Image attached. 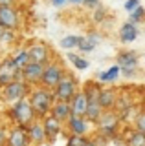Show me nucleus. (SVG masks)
I'll return each instance as SVG.
<instances>
[{
    "label": "nucleus",
    "instance_id": "1",
    "mask_svg": "<svg viewBox=\"0 0 145 146\" xmlns=\"http://www.w3.org/2000/svg\"><path fill=\"white\" fill-rule=\"evenodd\" d=\"M11 115L20 126H30V124H33L37 113H35V110H33L30 100L22 99V100H19V102H15V106H13V110H11Z\"/></svg>",
    "mask_w": 145,
    "mask_h": 146
},
{
    "label": "nucleus",
    "instance_id": "2",
    "mask_svg": "<svg viewBox=\"0 0 145 146\" xmlns=\"http://www.w3.org/2000/svg\"><path fill=\"white\" fill-rule=\"evenodd\" d=\"M31 106H33L35 113L37 115H46L48 111H52V106H53V95L52 91L42 88V90H37L31 93V99H30Z\"/></svg>",
    "mask_w": 145,
    "mask_h": 146
},
{
    "label": "nucleus",
    "instance_id": "3",
    "mask_svg": "<svg viewBox=\"0 0 145 146\" xmlns=\"http://www.w3.org/2000/svg\"><path fill=\"white\" fill-rule=\"evenodd\" d=\"M26 93H28V82L24 79L22 80L17 79L4 88V97H6L7 102H13V104L22 100V99H26Z\"/></svg>",
    "mask_w": 145,
    "mask_h": 146
},
{
    "label": "nucleus",
    "instance_id": "4",
    "mask_svg": "<svg viewBox=\"0 0 145 146\" xmlns=\"http://www.w3.org/2000/svg\"><path fill=\"white\" fill-rule=\"evenodd\" d=\"M19 77H20V70L15 64V60H13V57L4 58V60L0 62V84L2 86H7L9 82L17 80Z\"/></svg>",
    "mask_w": 145,
    "mask_h": 146
},
{
    "label": "nucleus",
    "instance_id": "5",
    "mask_svg": "<svg viewBox=\"0 0 145 146\" xmlns=\"http://www.w3.org/2000/svg\"><path fill=\"white\" fill-rule=\"evenodd\" d=\"M44 64L39 62H30L24 70H20V77L28 84H42V75H44Z\"/></svg>",
    "mask_w": 145,
    "mask_h": 146
},
{
    "label": "nucleus",
    "instance_id": "6",
    "mask_svg": "<svg viewBox=\"0 0 145 146\" xmlns=\"http://www.w3.org/2000/svg\"><path fill=\"white\" fill-rule=\"evenodd\" d=\"M55 91V97L59 100H64V102H70L72 97H74L77 91H75V80L72 79V77H62L61 82L53 88Z\"/></svg>",
    "mask_w": 145,
    "mask_h": 146
},
{
    "label": "nucleus",
    "instance_id": "7",
    "mask_svg": "<svg viewBox=\"0 0 145 146\" xmlns=\"http://www.w3.org/2000/svg\"><path fill=\"white\" fill-rule=\"evenodd\" d=\"M62 77H64V71H62V68L59 64H46L44 75H42V84L46 88H55Z\"/></svg>",
    "mask_w": 145,
    "mask_h": 146
},
{
    "label": "nucleus",
    "instance_id": "8",
    "mask_svg": "<svg viewBox=\"0 0 145 146\" xmlns=\"http://www.w3.org/2000/svg\"><path fill=\"white\" fill-rule=\"evenodd\" d=\"M117 66L121 68V73L127 77L134 75V68L138 66V57L132 51H125L117 55Z\"/></svg>",
    "mask_w": 145,
    "mask_h": 146
},
{
    "label": "nucleus",
    "instance_id": "9",
    "mask_svg": "<svg viewBox=\"0 0 145 146\" xmlns=\"http://www.w3.org/2000/svg\"><path fill=\"white\" fill-rule=\"evenodd\" d=\"M0 24L6 26L7 29H17L19 27V11L13 6H0Z\"/></svg>",
    "mask_w": 145,
    "mask_h": 146
},
{
    "label": "nucleus",
    "instance_id": "10",
    "mask_svg": "<svg viewBox=\"0 0 145 146\" xmlns=\"http://www.w3.org/2000/svg\"><path fill=\"white\" fill-rule=\"evenodd\" d=\"M70 108H72V115L85 117L87 108H88V95H87V91H77V93L72 97V100H70Z\"/></svg>",
    "mask_w": 145,
    "mask_h": 146
},
{
    "label": "nucleus",
    "instance_id": "11",
    "mask_svg": "<svg viewBox=\"0 0 145 146\" xmlns=\"http://www.w3.org/2000/svg\"><path fill=\"white\" fill-rule=\"evenodd\" d=\"M28 55H30L31 62H39V64L46 66L50 60V48L46 44H33V46H30Z\"/></svg>",
    "mask_w": 145,
    "mask_h": 146
},
{
    "label": "nucleus",
    "instance_id": "12",
    "mask_svg": "<svg viewBox=\"0 0 145 146\" xmlns=\"http://www.w3.org/2000/svg\"><path fill=\"white\" fill-rule=\"evenodd\" d=\"M99 126H101V131L107 135H112L117 128V122H119V117L114 115V113H103L101 119H99Z\"/></svg>",
    "mask_w": 145,
    "mask_h": 146
},
{
    "label": "nucleus",
    "instance_id": "13",
    "mask_svg": "<svg viewBox=\"0 0 145 146\" xmlns=\"http://www.w3.org/2000/svg\"><path fill=\"white\" fill-rule=\"evenodd\" d=\"M30 141L31 139H30L28 131H26L22 126L13 128V130H11V133H9V146H28Z\"/></svg>",
    "mask_w": 145,
    "mask_h": 146
},
{
    "label": "nucleus",
    "instance_id": "14",
    "mask_svg": "<svg viewBox=\"0 0 145 146\" xmlns=\"http://www.w3.org/2000/svg\"><path fill=\"white\" fill-rule=\"evenodd\" d=\"M52 115L57 117L59 121H68L72 117V108L70 102H64V100H59L52 106Z\"/></svg>",
    "mask_w": 145,
    "mask_h": 146
},
{
    "label": "nucleus",
    "instance_id": "15",
    "mask_svg": "<svg viewBox=\"0 0 145 146\" xmlns=\"http://www.w3.org/2000/svg\"><path fill=\"white\" fill-rule=\"evenodd\" d=\"M68 128L74 135H85L87 133V119L79 115H72L68 119Z\"/></svg>",
    "mask_w": 145,
    "mask_h": 146
},
{
    "label": "nucleus",
    "instance_id": "16",
    "mask_svg": "<svg viewBox=\"0 0 145 146\" xmlns=\"http://www.w3.org/2000/svg\"><path fill=\"white\" fill-rule=\"evenodd\" d=\"M136 36H138V27H136L134 22H127V24L121 26L119 29V38L123 40V42H132V40H136Z\"/></svg>",
    "mask_w": 145,
    "mask_h": 146
},
{
    "label": "nucleus",
    "instance_id": "17",
    "mask_svg": "<svg viewBox=\"0 0 145 146\" xmlns=\"http://www.w3.org/2000/svg\"><path fill=\"white\" fill-rule=\"evenodd\" d=\"M61 122L62 121H59V119L53 117V115L44 119V130H46V135L50 137V139H53V137L61 131Z\"/></svg>",
    "mask_w": 145,
    "mask_h": 146
},
{
    "label": "nucleus",
    "instance_id": "18",
    "mask_svg": "<svg viewBox=\"0 0 145 146\" xmlns=\"http://www.w3.org/2000/svg\"><path fill=\"white\" fill-rule=\"evenodd\" d=\"M99 102H101L103 110H110L112 106L117 104V97L112 90H101V93H99Z\"/></svg>",
    "mask_w": 145,
    "mask_h": 146
},
{
    "label": "nucleus",
    "instance_id": "19",
    "mask_svg": "<svg viewBox=\"0 0 145 146\" xmlns=\"http://www.w3.org/2000/svg\"><path fill=\"white\" fill-rule=\"evenodd\" d=\"M30 139L33 141V143H42L44 139H46V130H44V124H39V122H33V124H30Z\"/></svg>",
    "mask_w": 145,
    "mask_h": 146
},
{
    "label": "nucleus",
    "instance_id": "20",
    "mask_svg": "<svg viewBox=\"0 0 145 146\" xmlns=\"http://www.w3.org/2000/svg\"><path fill=\"white\" fill-rule=\"evenodd\" d=\"M119 73H121V68H119V66H112L110 70H107V71L99 73L97 79L101 80V82H112V80H116L117 77H119Z\"/></svg>",
    "mask_w": 145,
    "mask_h": 146
},
{
    "label": "nucleus",
    "instance_id": "21",
    "mask_svg": "<svg viewBox=\"0 0 145 146\" xmlns=\"http://www.w3.org/2000/svg\"><path fill=\"white\" fill-rule=\"evenodd\" d=\"M97 40H99V38H97L96 35L83 36V40H81V44H79V51H83V53H88V51H92V49L96 48Z\"/></svg>",
    "mask_w": 145,
    "mask_h": 146
},
{
    "label": "nucleus",
    "instance_id": "22",
    "mask_svg": "<svg viewBox=\"0 0 145 146\" xmlns=\"http://www.w3.org/2000/svg\"><path fill=\"white\" fill-rule=\"evenodd\" d=\"M81 40H83V36H77V35H68V36H64V38H62L61 42H59V46H61V48H64V49L79 48Z\"/></svg>",
    "mask_w": 145,
    "mask_h": 146
},
{
    "label": "nucleus",
    "instance_id": "23",
    "mask_svg": "<svg viewBox=\"0 0 145 146\" xmlns=\"http://www.w3.org/2000/svg\"><path fill=\"white\" fill-rule=\"evenodd\" d=\"M13 60H15V64L19 66V70H24V68L31 62V60H30V55H28V49H24V51L17 53L15 57H13Z\"/></svg>",
    "mask_w": 145,
    "mask_h": 146
},
{
    "label": "nucleus",
    "instance_id": "24",
    "mask_svg": "<svg viewBox=\"0 0 145 146\" xmlns=\"http://www.w3.org/2000/svg\"><path fill=\"white\" fill-rule=\"evenodd\" d=\"M68 58H70V62L74 64L77 70H87V68H88V60H87V58H83V57H79V55L70 53V55H68Z\"/></svg>",
    "mask_w": 145,
    "mask_h": 146
},
{
    "label": "nucleus",
    "instance_id": "25",
    "mask_svg": "<svg viewBox=\"0 0 145 146\" xmlns=\"http://www.w3.org/2000/svg\"><path fill=\"white\" fill-rule=\"evenodd\" d=\"M127 146H145V133H142V131L132 133L130 139H129V143H127Z\"/></svg>",
    "mask_w": 145,
    "mask_h": 146
},
{
    "label": "nucleus",
    "instance_id": "26",
    "mask_svg": "<svg viewBox=\"0 0 145 146\" xmlns=\"http://www.w3.org/2000/svg\"><path fill=\"white\" fill-rule=\"evenodd\" d=\"M145 18V7H136L134 11H130V22H134V24H138V22H142Z\"/></svg>",
    "mask_w": 145,
    "mask_h": 146
},
{
    "label": "nucleus",
    "instance_id": "27",
    "mask_svg": "<svg viewBox=\"0 0 145 146\" xmlns=\"http://www.w3.org/2000/svg\"><path fill=\"white\" fill-rule=\"evenodd\" d=\"M85 144H87V141L83 139V135H72L68 139V146H85Z\"/></svg>",
    "mask_w": 145,
    "mask_h": 146
},
{
    "label": "nucleus",
    "instance_id": "28",
    "mask_svg": "<svg viewBox=\"0 0 145 146\" xmlns=\"http://www.w3.org/2000/svg\"><path fill=\"white\" fill-rule=\"evenodd\" d=\"M136 130L142 131V133H145V111L140 113V115L136 117Z\"/></svg>",
    "mask_w": 145,
    "mask_h": 146
},
{
    "label": "nucleus",
    "instance_id": "29",
    "mask_svg": "<svg viewBox=\"0 0 145 146\" xmlns=\"http://www.w3.org/2000/svg\"><path fill=\"white\" fill-rule=\"evenodd\" d=\"M140 6H142V4H140V0H127V2H125V9H127V11H134V9L136 7H140Z\"/></svg>",
    "mask_w": 145,
    "mask_h": 146
},
{
    "label": "nucleus",
    "instance_id": "30",
    "mask_svg": "<svg viewBox=\"0 0 145 146\" xmlns=\"http://www.w3.org/2000/svg\"><path fill=\"white\" fill-rule=\"evenodd\" d=\"M83 6L88 7V9H97V7H101V2L99 0H85Z\"/></svg>",
    "mask_w": 145,
    "mask_h": 146
},
{
    "label": "nucleus",
    "instance_id": "31",
    "mask_svg": "<svg viewBox=\"0 0 145 146\" xmlns=\"http://www.w3.org/2000/svg\"><path fill=\"white\" fill-rule=\"evenodd\" d=\"M103 18H105V7H97V9H96V17H94V20H96V22H101Z\"/></svg>",
    "mask_w": 145,
    "mask_h": 146
},
{
    "label": "nucleus",
    "instance_id": "32",
    "mask_svg": "<svg viewBox=\"0 0 145 146\" xmlns=\"http://www.w3.org/2000/svg\"><path fill=\"white\" fill-rule=\"evenodd\" d=\"M66 2H68V0H52V6L53 7H62Z\"/></svg>",
    "mask_w": 145,
    "mask_h": 146
},
{
    "label": "nucleus",
    "instance_id": "33",
    "mask_svg": "<svg viewBox=\"0 0 145 146\" xmlns=\"http://www.w3.org/2000/svg\"><path fill=\"white\" fill-rule=\"evenodd\" d=\"M15 0H0V6H13Z\"/></svg>",
    "mask_w": 145,
    "mask_h": 146
},
{
    "label": "nucleus",
    "instance_id": "34",
    "mask_svg": "<svg viewBox=\"0 0 145 146\" xmlns=\"http://www.w3.org/2000/svg\"><path fill=\"white\" fill-rule=\"evenodd\" d=\"M6 31H7V27L0 24V40H2V36H4V35H6Z\"/></svg>",
    "mask_w": 145,
    "mask_h": 146
},
{
    "label": "nucleus",
    "instance_id": "35",
    "mask_svg": "<svg viewBox=\"0 0 145 146\" xmlns=\"http://www.w3.org/2000/svg\"><path fill=\"white\" fill-rule=\"evenodd\" d=\"M4 139H6V133H4V130H2V128H0V146H2Z\"/></svg>",
    "mask_w": 145,
    "mask_h": 146
},
{
    "label": "nucleus",
    "instance_id": "36",
    "mask_svg": "<svg viewBox=\"0 0 145 146\" xmlns=\"http://www.w3.org/2000/svg\"><path fill=\"white\" fill-rule=\"evenodd\" d=\"M85 146H97V144H96V141H87V144H85Z\"/></svg>",
    "mask_w": 145,
    "mask_h": 146
},
{
    "label": "nucleus",
    "instance_id": "37",
    "mask_svg": "<svg viewBox=\"0 0 145 146\" xmlns=\"http://www.w3.org/2000/svg\"><path fill=\"white\" fill-rule=\"evenodd\" d=\"M68 2H72V4H83L85 0H68Z\"/></svg>",
    "mask_w": 145,
    "mask_h": 146
}]
</instances>
